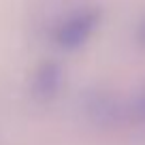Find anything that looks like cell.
Segmentation results:
<instances>
[{
    "mask_svg": "<svg viewBox=\"0 0 145 145\" xmlns=\"http://www.w3.org/2000/svg\"><path fill=\"white\" fill-rule=\"evenodd\" d=\"M98 26V13L94 9H77L66 13L54 28V41L66 51L79 49L90 41Z\"/></svg>",
    "mask_w": 145,
    "mask_h": 145,
    "instance_id": "6da1fadb",
    "label": "cell"
},
{
    "mask_svg": "<svg viewBox=\"0 0 145 145\" xmlns=\"http://www.w3.org/2000/svg\"><path fill=\"white\" fill-rule=\"evenodd\" d=\"M60 83H62V71L54 62H45L43 66H39V71L34 72V79H32L34 94L41 98L56 96V92L60 90Z\"/></svg>",
    "mask_w": 145,
    "mask_h": 145,
    "instance_id": "7a4b0ae2",
    "label": "cell"
},
{
    "mask_svg": "<svg viewBox=\"0 0 145 145\" xmlns=\"http://www.w3.org/2000/svg\"><path fill=\"white\" fill-rule=\"evenodd\" d=\"M139 39H141V43L145 45V19H143V24H141V28H139Z\"/></svg>",
    "mask_w": 145,
    "mask_h": 145,
    "instance_id": "3957f363",
    "label": "cell"
}]
</instances>
